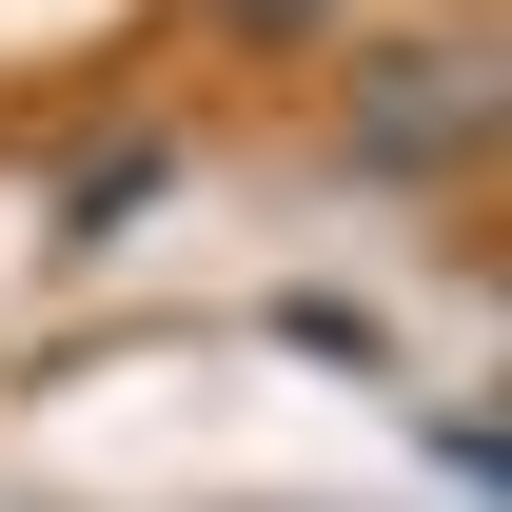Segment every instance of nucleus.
Returning <instances> with one entry per match:
<instances>
[{
  "instance_id": "nucleus-1",
  "label": "nucleus",
  "mask_w": 512,
  "mask_h": 512,
  "mask_svg": "<svg viewBox=\"0 0 512 512\" xmlns=\"http://www.w3.org/2000/svg\"><path fill=\"white\" fill-rule=\"evenodd\" d=\"M473 138H493V60H473V40H394V60L355 79V158H375V178H453Z\"/></svg>"
},
{
  "instance_id": "nucleus-2",
  "label": "nucleus",
  "mask_w": 512,
  "mask_h": 512,
  "mask_svg": "<svg viewBox=\"0 0 512 512\" xmlns=\"http://www.w3.org/2000/svg\"><path fill=\"white\" fill-rule=\"evenodd\" d=\"M158 178H178L158 138H119V158H79V178H60V256H99V237L138 217V197H158Z\"/></svg>"
},
{
  "instance_id": "nucleus-3",
  "label": "nucleus",
  "mask_w": 512,
  "mask_h": 512,
  "mask_svg": "<svg viewBox=\"0 0 512 512\" xmlns=\"http://www.w3.org/2000/svg\"><path fill=\"white\" fill-rule=\"evenodd\" d=\"M217 20H237V40H316L335 0H217Z\"/></svg>"
}]
</instances>
